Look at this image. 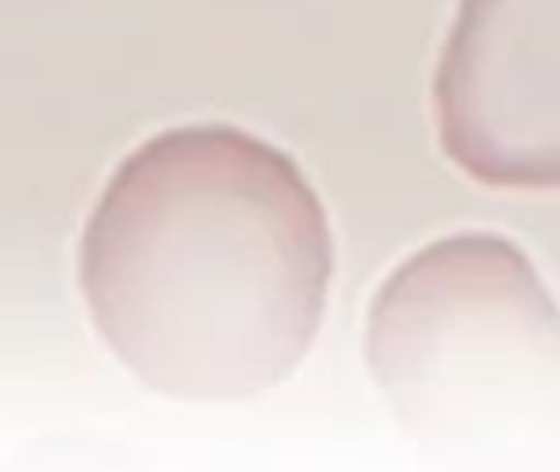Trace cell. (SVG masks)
Masks as SVG:
<instances>
[{"label":"cell","mask_w":560,"mask_h":472,"mask_svg":"<svg viewBox=\"0 0 560 472\" xmlns=\"http://www.w3.org/2000/svg\"><path fill=\"white\" fill-rule=\"evenodd\" d=\"M338 277L327 204L296 158L231 124L135 147L78 239L89 326L142 388L234 403L312 357Z\"/></svg>","instance_id":"1"},{"label":"cell","mask_w":560,"mask_h":472,"mask_svg":"<svg viewBox=\"0 0 560 472\" xmlns=\"http://www.w3.org/2000/svg\"><path fill=\"white\" fill-rule=\"evenodd\" d=\"M434 112L445 154L472 177L560 181V0H457Z\"/></svg>","instance_id":"2"}]
</instances>
